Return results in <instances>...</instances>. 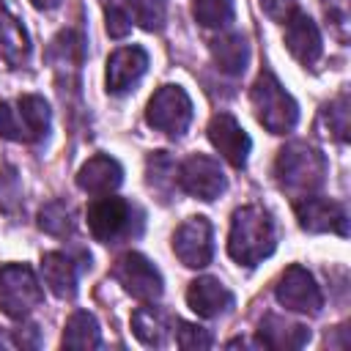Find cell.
<instances>
[{
  "instance_id": "cell-23",
  "label": "cell",
  "mask_w": 351,
  "mask_h": 351,
  "mask_svg": "<svg viewBox=\"0 0 351 351\" xmlns=\"http://www.w3.org/2000/svg\"><path fill=\"white\" fill-rule=\"evenodd\" d=\"M121 8L129 14V19H134L145 30H162L167 14L165 0H123Z\"/></svg>"
},
{
  "instance_id": "cell-5",
  "label": "cell",
  "mask_w": 351,
  "mask_h": 351,
  "mask_svg": "<svg viewBox=\"0 0 351 351\" xmlns=\"http://www.w3.org/2000/svg\"><path fill=\"white\" fill-rule=\"evenodd\" d=\"M44 299V291L25 263H8L0 269V310L8 318H25L30 315Z\"/></svg>"
},
{
  "instance_id": "cell-4",
  "label": "cell",
  "mask_w": 351,
  "mask_h": 351,
  "mask_svg": "<svg viewBox=\"0 0 351 351\" xmlns=\"http://www.w3.org/2000/svg\"><path fill=\"white\" fill-rule=\"evenodd\" d=\"M85 217H88V228L93 239L101 244H118L121 239L134 236L140 230V211L123 197L99 195L88 206Z\"/></svg>"
},
{
  "instance_id": "cell-29",
  "label": "cell",
  "mask_w": 351,
  "mask_h": 351,
  "mask_svg": "<svg viewBox=\"0 0 351 351\" xmlns=\"http://www.w3.org/2000/svg\"><path fill=\"white\" fill-rule=\"evenodd\" d=\"M176 343L181 348H208L214 340L211 335L203 329V326H195V324H178V332H176Z\"/></svg>"
},
{
  "instance_id": "cell-3",
  "label": "cell",
  "mask_w": 351,
  "mask_h": 351,
  "mask_svg": "<svg viewBox=\"0 0 351 351\" xmlns=\"http://www.w3.org/2000/svg\"><path fill=\"white\" fill-rule=\"evenodd\" d=\"M250 99H252V107H255L258 121L271 134H285V132H291L296 126L299 107H296V101L291 99V93L280 85V80L271 71H263L255 80V85L250 90Z\"/></svg>"
},
{
  "instance_id": "cell-7",
  "label": "cell",
  "mask_w": 351,
  "mask_h": 351,
  "mask_svg": "<svg viewBox=\"0 0 351 351\" xmlns=\"http://www.w3.org/2000/svg\"><path fill=\"white\" fill-rule=\"evenodd\" d=\"M112 277L123 285L126 293H132L140 302H156L162 296V274L140 252L121 255L112 266Z\"/></svg>"
},
{
  "instance_id": "cell-21",
  "label": "cell",
  "mask_w": 351,
  "mask_h": 351,
  "mask_svg": "<svg viewBox=\"0 0 351 351\" xmlns=\"http://www.w3.org/2000/svg\"><path fill=\"white\" fill-rule=\"evenodd\" d=\"M132 329L137 335L140 343L145 346H165L167 340V318L162 310H156L154 304H145V307H137L134 315H132Z\"/></svg>"
},
{
  "instance_id": "cell-16",
  "label": "cell",
  "mask_w": 351,
  "mask_h": 351,
  "mask_svg": "<svg viewBox=\"0 0 351 351\" xmlns=\"http://www.w3.org/2000/svg\"><path fill=\"white\" fill-rule=\"evenodd\" d=\"M27 58H30V38L22 22L0 0V66L16 69V66H25Z\"/></svg>"
},
{
  "instance_id": "cell-31",
  "label": "cell",
  "mask_w": 351,
  "mask_h": 351,
  "mask_svg": "<svg viewBox=\"0 0 351 351\" xmlns=\"http://www.w3.org/2000/svg\"><path fill=\"white\" fill-rule=\"evenodd\" d=\"M132 30V19H129V14L121 8V5H107V33L112 36V38H123L126 33Z\"/></svg>"
},
{
  "instance_id": "cell-33",
  "label": "cell",
  "mask_w": 351,
  "mask_h": 351,
  "mask_svg": "<svg viewBox=\"0 0 351 351\" xmlns=\"http://www.w3.org/2000/svg\"><path fill=\"white\" fill-rule=\"evenodd\" d=\"M291 3H293V0H261L263 11H266L269 16H277V19H280V16L285 19V16L293 11V8H291Z\"/></svg>"
},
{
  "instance_id": "cell-9",
  "label": "cell",
  "mask_w": 351,
  "mask_h": 351,
  "mask_svg": "<svg viewBox=\"0 0 351 351\" xmlns=\"http://www.w3.org/2000/svg\"><path fill=\"white\" fill-rule=\"evenodd\" d=\"M274 296L277 302L285 307V310H293V313H304V315H315L324 304V296H321V288L315 285L313 274L302 266H288L274 288Z\"/></svg>"
},
{
  "instance_id": "cell-19",
  "label": "cell",
  "mask_w": 351,
  "mask_h": 351,
  "mask_svg": "<svg viewBox=\"0 0 351 351\" xmlns=\"http://www.w3.org/2000/svg\"><path fill=\"white\" fill-rule=\"evenodd\" d=\"M41 274L58 299H71L77 293V266L63 252H47L41 258Z\"/></svg>"
},
{
  "instance_id": "cell-20",
  "label": "cell",
  "mask_w": 351,
  "mask_h": 351,
  "mask_svg": "<svg viewBox=\"0 0 351 351\" xmlns=\"http://www.w3.org/2000/svg\"><path fill=\"white\" fill-rule=\"evenodd\" d=\"M211 58L219 71L225 74H241L250 60V47L239 33H228L211 41Z\"/></svg>"
},
{
  "instance_id": "cell-28",
  "label": "cell",
  "mask_w": 351,
  "mask_h": 351,
  "mask_svg": "<svg viewBox=\"0 0 351 351\" xmlns=\"http://www.w3.org/2000/svg\"><path fill=\"white\" fill-rule=\"evenodd\" d=\"M324 121L329 126V134L335 140L346 143V137H348V96L346 93H340L335 101H329L324 107Z\"/></svg>"
},
{
  "instance_id": "cell-22",
  "label": "cell",
  "mask_w": 351,
  "mask_h": 351,
  "mask_svg": "<svg viewBox=\"0 0 351 351\" xmlns=\"http://www.w3.org/2000/svg\"><path fill=\"white\" fill-rule=\"evenodd\" d=\"M99 346H101V335L96 318L85 310H77L63 329V348H99Z\"/></svg>"
},
{
  "instance_id": "cell-18",
  "label": "cell",
  "mask_w": 351,
  "mask_h": 351,
  "mask_svg": "<svg viewBox=\"0 0 351 351\" xmlns=\"http://www.w3.org/2000/svg\"><path fill=\"white\" fill-rule=\"evenodd\" d=\"M258 340L266 348H302L310 340V329L302 324H291L280 315H266L258 326Z\"/></svg>"
},
{
  "instance_id": "cell-30",
  "label": "cell",
  "mask_w": 351,
  "mask_h": 351,
  "mask_svg": "<svg viewBox=\"0 0 351 351\" xmlns=\"http://www.w3.org/2000/svg\"><path fill=\"white\" fill-rule=\"evenodd\" d=\"M324 11H326V19L332 22L337 38L346 41L348 38V0H324Z\"/></svg>"
},
{
  "instance_id": "cell-6",
  "label": "cell",
  "mask_w": 351,
  "mask_h": 351,
  "mask_svg": "<svg viewBox=\"0 0 351 351\" xmlns=\"http://www.w3.org/2000/svg\"><path fill=\"white\" fill-rule=\"evenodd\" d=\"M145 121L156 132H165L170 137H181L192 121V101H189L186 90L178 85H162L148 101Z\"/></svg>"
},
{
  "instance_id": "cell-2",
  "label": "cell",
  "mask_w": 351,
  "mask_h": 351,
  "mask_svg": "<svg viewBox=\"0 0 351 351\" xmlns=\"http://www.w3.org/2000/svg\"><path fill=\"white\" fill-rule=\"evenodd\" d=\"M274 176H277V184L288 195L307 197L321 189V184L326 178V159L321 151H315L304 143H291L277 154Z\"/></svg>"
},
{
  "instance_id": "cell-15",
  "label": "cell",
  "mask_w": 351,
  "mask_h": 351,
  "mask_svg": "<svg viewBox=\"0 0 351 351\" xmlns=\"http://www.w3.org/2000/svg\"><path fill=\"white\" fill-rule=\"evenodd\" d=\"M121 181H123L121 165L112 156H104V154L90 156L77 173V186L88 195H96V197L99 195H112L121 186Z\"/></svg>"
},
{
  "instance_id": "cell-24",
  "label": "cell",
  "mask_w": 351,
  "mask_h": 351,
  "mask_svg": "<svg viewBox=\"0 0 351 351\" xmlns=\"http://www.w3.org/2000/svg\"><path fill=\"white\" fill-rule=\"evenodd\" d=\"M16 104H19L22 118H25V123H27L30 134H33V143H36V140H41V137L49 132V104H47L41 96H36V93L22 96Z\"/></svg>"
},
{
  "instance_id": "cell-32",
  "label": "cell",
  "mask_w": 351,
  "mask_h": 351,
  "mask_svg": "<svg viewBox=\"0 0 351 351\" xmlns=\"http://www.w3.org/2000/svg\"><path fill=\"white\" fill-rule=\"evenodd\" d=\"M16 197H19V181H16L14 170L0 173V203L8 208V200H16Z\"/></svg>"
},
{
  "instance_id": "cell-1",
  "label": "cell",
  "mask_w": 351,
  "mask_h": 351,
  "mask_svg": "<svg viewBox=\"0 0 351 351\" xmlns=\"http://www.w3.org/2000/svg\"><path fill=\"white\" fill-rule=\"evenodd\" d=\"M274 222L271 217L258 206H244L233 214L230 236H228V252L236 263L255 266L263 258L274 252Z\"/></svg>"
},
{
  "instance_id": "cell-13",
  "label": "cell",
  "mask_w": 351,
  "mask_h": 351,
  "mask_svg": "<svg viewBox=\"0 0 351 351\" xmlns=\"http://www.w3.org/2000/svg\"><path fill=\"white\" fill-rule=\"evenodd\" d=\"M208 140L233 167L247 165V154H250L252 143H250V134L241 129V123L233 115H228V112L214 115L208 123Z\"/></svg>"
},
{
  "instance_id": "cell-26",
  "label": "cell",
  "mask_w": 351,
  "mask_h": 351,
  "mask_svg": "<svg viewBox=\"0 0 351 351\" xmlns=\"http://www.w3.org/2000/svg\"><path fill=\"white\" fill-rule=\"evenodd\" d=\"M192 14L203 27H222L233 19V3L230 0H195Z\"/></svg>"
},
{
  "instance_id": "cell-10",
  "label": "cell",
  "mask_w": 351,
  "mask_h": 351,
  "mask_svg": "<svg viewBox=\"0 0 351 351\" xmlns=\"http://www.w3.org/2000/svg\"><path fill=\"white\" fill-rule=\"evenodd\" d=\"M173 252L189 269H203L211 261V222L206 217H189L173 236Z\"/></svg>"
},
{
  "instance_id": "cell-12",
  "label": "cell",
  "mask_w": 351,
  "mask_h": 351,
  "mask_svg": "<svg viewBox=\"0 0 351 351\" xmlns=\"http://www.w3.org/2000/svg\"><path fill=\"white\" fill-rule=\"evenodd\" d=\"M285 47L302 66H315L324 52L321 33H318L315 22L296 8L285 16Z\"/></svg>"
},
{
  "instance_id": "cell-34",
  "label": "cell",
  "mask_w": 351,
  "mask_h": 351,
  "mask_svg": "<svg viewBox=\"0 0 351 351\" xmlns=\"http://www.w3.org/2000/svg\"><path fill=\"white\" fill-rule=\"evenodd\" d=\"M33 5H36V8L49 11V8H58V5H60V0H33Z\"/></svg>"
},
{
  "instance_id": "cell-25",
  "label": "cell",
  "mask_w": 351,
  "mask_h": 351,
  "mask_svg": "<svg viewBox=\"0 0 351 351\" xmlns=\"http://www.w3.org/2000/svg\"><path fill=\"white\" fill-rule=\"evenodd\" d=\"M0 137L14 140V143H33V134L22 118L19 104H11V101L0 104Z\"/></svg>"
},
{
  "instance_id": "cell-27",
  "label": "cell",
  "mask_w": 351,
  "mask_h": 351,
  "mask_svg": "<svg viewBox=\"0 0 351 351\" xmlns=\"http://www.w3.org/2000/svg\"><path fill=\"white\" fill-rule=\"evenodd\" d=\"M38 228L47 230L49 236H66V233H71V228H74L71 211L60 200H52V203H47L38 211Z\"/></svg>"
},
{
  "instance_id": "cell-11",
  "label": "cell",
  "mask_w": 351,
  "mask_h": 351,
  "mask_svg": "<svg viewBox=\"0 0 351 351\" xmlns=\"http://www.w3.org/2000/svg\"><path fill=\"white\" fill-rule=\"evenodd\" d=\"M296 219L310 233H326V230H332V233L346 236V208L337 200L315 197V195L299 197L296 200Z\"/></svg>"
},
{
  "instance_id": "cell-17",
  "label": "cell",
  "mask_w": 351,
  "mask_h": 351,
  "mask_svg": "<svg viewBox=\"0 0 351 351\" xmlns=\"http://www.w3.org/2000/svg\"><path fill=\"white\" fill-rule=\"evenodd\" d=\"M186 304L203 315V318H217L219 313L233 307V293L214 277H200L195 282H189L186 291Z\"/></svg>"
},
{
  "instance_id": "cell-8",
  "label": "cell",
  "mask_w": 351,
  "mask_h": 351,
  "mask_svg": "<svg viewBox=\"0 0 351 351\" xmlns=\"http://www.w3.org/2000/svg\"><path fill=\"white\" fill-rule=\"evenodd\" d=\"M176 181H178V186H181L186 195H192V197H197V200H214V197H219V195L225 192V186H228L219 162L211 159V156H206V154H195V156H189L186 162H181Z\"/></svg>"
},
{
  "instance_id": "cell-14",
  "label": "cell",
  "mask_w": 351,
  "mask_h": 351,
  "mask_svg": "<svg viewBox=\"0 0 351 351\" xmlns=\"http://www.w3.org/2000/svg\"><path fill=\"white\" fill-rule=\"evenodd\" d=\"M148 69V55L143 47H123L115 49L107 60V90L126 93L132 90Z\"/></svg>"
}]
</instances>
